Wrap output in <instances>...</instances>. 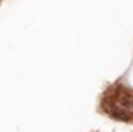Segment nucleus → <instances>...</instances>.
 Wrapping results in <instances>:
<instances>
[{"label": "nucleus", "instance_id": "nucleus-1", "mask_svg": "<svg viewBox=\"0 0 133 132\" xmlns=\"http://www.w3.org/2000/svg\"><path fill=\"white\" fill-rule=\"evenodd\" d=\"M106 113L120 120H130L133 119V93L125 90L123 86L116 90L113 98H110L108 107H103Z\"/></svg>", "mask_w": 133, "mask_h": 132}]
</instances>
